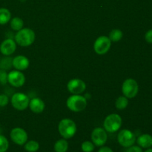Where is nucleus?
I'll return each mask as SVG.
<instances>
[{
  "label": "nucleus",
  "instance_id": "obj_23",
  "mask_svg": "<svg viewBox=\"0 0 152 152\" xmlns=\"http://www.w3.org/2000/svg\"><path fill=\"white\" fill-rule=\"evenodd\" d=\"M129 100L125 96H120L117 99L115 102V107L119 110H123L129 105Z\"/></svg>",
  "mask_w": 152,
  "mask_h": 152
},
{
  "label": "nucleus",
  "instance_id": "obj_31",
  "mask_svg": "<svg viewBox=\"0 0 152 152\" xmlns=\"http://www.w3.org/2000/svg\"><path fill=\"white\" fill-rule=\"evenodd\" d=\"M145 152H152V148H148V149H147Z\"/></svg>",
  "mask_w": 152,
  "mask_h": 152
},
{
  "label": "nucleus",
  "instance_id": "obj_12",
  "mask_svg": "<svg viewBox=\"0 0 152 152\" xmlns=\"http://www.w3.org/2000/svg\"><path fill=\"white\" fill-rule=\"evenodd\" d=\"M67 88L72 94H81L86 91V84L80 79H72L67 84Z\"/></svg>",
  "mask_w": 152,
  "mask_h": 152
},
{
  "label": "nucleus",
  "instance_id": "obj_15",
  "mask_svg": "<svg viewBox=\"0 0 152 152\" xmlns=\"http://www.w3.org/2000/svg\"><path fill=\"white\" fill-rule=\"evenodd\" d=\"M29 108L32 112L35 114H41L44 111L45 108V104L44 101L39 97H34L33 99H30Z\"/></svg>",
  "mask_w": 152,
  "mask_h": 152
},
{
  "label": "nucleus",
  "instance_id": "obj_8",
  "mask_svg": "<svg viewBox=\"0 0 152 152\" xmlns=\"http://www.w3.org/2000/svg\"><path fill=\"white\" fill-rule=\"evenodd\" d=\"M111 46V41L108 37L101 36L95 40L94 43V50L98 55H104L109 51Z\"/></svg>",
  "mask_w": 152,
  "mask_h": 152
},
{
  "label": "nucleus",
  "instance_id": "obj_20",
  "mask_svg": "<svg viewBox=\"0 0 152 152\" xmlns=\"http://www.w3.org/2000/svg\"><path fill=\"white\" fill-rule=\"evenodd\" d=\"M123 33L121 30L120 29H114L109 33V35H108V38L111 40V42H120V40L123 39Z\"/></svg>",
  "mask_w": 152,
  "mask_h": 152
},
{
  "label": "nucleus",
  "instance_id": "obj_7",
  "mask_svg": "<svg viewBox=\"0 0 152 152\" xmlns=\"http://www.w3.org/2000/svg\"><path fill=\"white\" fill-rule=\"evenodd\" d=\"M136 140V135L129 129H122L117 135L119 144L124 148H129L134 145Z\"/></svg>",
  "mask_w": 152,
  "mask_h": 152
},
{
  "label": "nucleus",
  "instance_id": "obj_4",
  "mask_svg": "<svg viewBox=\"0 0 152 152\" xmlns=\"http://www.w3.org/2000/svg\"><path fill=\"white\" fill-rule=\"evenodd\" d=\"M123 124V120L117 114H111L105 117L103 122L104 129L109 133H115L119 131Z\"/></svg>",
  "mask_w": 152,
  "mask_h": 152
},
{
  "label": "nucleus",
  "instance_id": "obj_18",
  "mask_svg": "<svg viewBox=\"0 0 152 152\" xmlns=\"http://www.w3.org/2000/svg\"><path fill=\"white\" fill-rule=\"evenodd\" d=\"M68 141L65 139L62 138V139L58 140L54 144V151L55 152H67L68 150Z\"/></svg>",
  "mask_w": 152,
  "mask_h": 152
},
{
  "label": "nucleus",
  "instance_id": "obj_11",
  "mask_svg": "<svg viewBox=\"0 0 152 152\" xmlns=\"http://www.w3.org/2000/svg\"><path fill=\"white\" fill-rule=\"evenodd\" d=\"M7 83L13 87H22L25 83V74L17 70L11 71L7 74Z\"/></svg>",
  "mask_w": 152,
  "mask_h": 152
},
{
  "label": "nucleus",
  "instance_id": "obj_13",
  "mask_svg": "<svg viewBox=\"0 0 152 152\" xmlns=\"http://www.w3.org/2000/svg\"><path fill=\"white\" fill-rule=\"evenodd\" d=\"M16 42L10 38L5 39L0 45V52L3 56H10L16 50Z\"/></svg>",
  "mask_w": 152,
  "mask_h": 152
},
{
  "label": "nucleus",
  "instance_id": "obj_3",
  "mask_svg": "<svg viewBox=\"0 0 152 152\" xmlns=\"http://www.w3.org/2000/svg\"><path fill=\"white\" fill-rule=\"evenodd\" d=\"M87 99L81 94H72L66 101L67 107L73 112L83 111L87 107Z\"/></svg>",
  "mask_w": 152,
  "mask_h": 152
},
{
  "label": "nucleus",
  "instance_id": "obj_19",
  "mask_svg": "<svg viewBox=\"0 0 152 152\" xmlns=\"http://www.w3.org/2000/svg\"><path fill=\"white\" fill-rule=\"evenodd\" d=\"M10 26L13 31H19L23 28L24 22L20 17H13L10 21Z\"/></svg>",
  "mask_w": 152,
  "mask_h": 152
},
{
  "label": "nucleus",
  "instance_id": "obj_5",
  "mask_svg": "<svg viewBox=\"0 0 152 152\" xmlns=\"http://www.w3.org/2000/svg\"><path fill=\"white\" fill-rule=\"evenodd\" d=\"M122 92L123 96L128 99H133L139 92V85L137 82L132 78L127 79L122 85Z\"/></svg>",
  "mask_w": 152,
  "mask_h": 152
},
{
  "label": "nucleus",
  "instance_id": "obj_10",
  "mask_svg": "<svg viewBox=\"0 0 152 152\" xmlns=\"http://www.w3.org/2000/svg\"><path fill=\"white\" fill-rule=\"evenodd\" d=\"M11 140L18 145H24L28 140V133L22 128H13L10 133Z\"/></svg>",
  "mask_w": 152,
  "mask_h": 152
},
{
  "label": "nucleus",
  "instance_id": "obj_28",
  "mask_svg": "<svg viewBox=\"0 0 152 152\" xmlns=\"http://www.w3.org/2000/svg\"><path fill=\"white\" fill-rule=\"evenodd\" d=\"M126 152H142V148L140 147L139 145H132V146L127 148Z\"/></svg>",
  "mask_w": 152,
  "mask_h": 152
},
{
  "label": "nucleus",
  "instance_id": "obj_27",
  "mask_svg": "<svg viewBox=\"0 0 152 152\" xmlns=\"http://www.w3.org/2000/svg\"><path fill=\"white\" fill-rule=\"evenodd\" d=\"M9 103V98L6 94H0V107H5Z\"/></svg>",
  "mask_w": 152,
  "mask_h": 152
},
{
  "label": "nucleus",
  "instance_id": "obj_30",
  "mask_svg": "<svg viewBox=\"0 0 152 152\" xmlns=\"http://www.w3.org/2000/svg\"><path fill=\"white\" fill-rule=\"evenodd\" d=\"M97 152H114L111 148L108 146H101V148L98 150Z\"/></svg>",
  "mask_w": 152,
  "mask_h": 152
},
{
  "label": "nucleus",
  "instance_id": "obj_9",
  "mask_svg": "<svg viewBox=\"0 0 152 152\" xmlns=\"http://www.w3.org/2000/svg\"><path fill=\"white\" fill-rule=\"evenodd\" d=\"M91 142L94 144L95 146H103L108 140L107 132L104 129L100 127L95 128L91 132Z\"/></svg>",
  "mask_w": 152,
  "mask_h": 152
},
{
  "label": "nucleus",
  "instance_id": "obj_25",
  "mask_svg": "<svg viewBox=\"0 0 152 152\" xmlns=\"http://www.w3.org/2000/svg\"><path fill=\"white\" fill-rule=\"evenodd\" d=\"M9 148V142L4 135L0 134V152H6Z\"/></svg>",
  "mask_w": 152,
  "mask_h": 152
},
{
  "label": "nucleus",
  "instance_id": "obj_22",
  "mask_svg": "<svg viewBox=\"0 0 152 152\" xmlns=\"http://www.w3.org/2000/svg\"><path fill=\"white\" fill-rule=\"evenodd\" d=\"M24 148L28 152H37L39 149V143L36 140L27 141L24 145Z\"/></svg>",
  "mask_w": 152,
  "mask_h": 152
},
{
  "label": "nucleus",
  "instance_id": "obj_24",
  "mask_svg": "<svg viewBox=\"0 0 152 152\" xmlns=\"http://www.w3.org/2000/svg\"><path fill=\"white\" fill-rule=\"evenodd\" d=\"M94 148V144L91 141H84L81 145V149L83 152H93Z\"/></svg>",
  "mask_w": 152,
  "mask_h": 152
},
{
  "label": "nucleus",
  "instance_id": "obj_21",
  "mask_svg": "<svg viewBox=\"0 0 152 152\" xmlns=\"http://www.w3.org/2000/svg\"><path fill=\"white\" fill-rule=\"evenodd\" d=\"M12 60L13 59L9 57V56H4L3 57L0 58V69L5 70V71L10 70L13 67Z\"/></svg>",
  "mask_w": 152,
  "mask_h": 152
},
{
  "label": "nucleus",
  "instance_id": "obj_16",
  "mask_svg": "<svg viewBox=\"0 0 152 152\" xmlns=\"http://www.w3.org/2000/svg\"><path fill=\"white\" fill-rule=\"evenodd\" d=\"M138 145L142 148H149L152 146V136L148 134H143L136 140Z\"/></svg>",
  "mask_w": 152,
  "mask_h": 152
},
{
  "label": "nucleus",
  "instance_id": "obj_26",
  "mask_svg": "<svg viewBox=\"0 0 152 152\" xmlns=\"http://www.w3.org/2000/svg\"><path fill=\"white\" fill-rule=\"evenodd\" d=\"M0 83L2 85L7 83V73L5 70L0 69Z\"/></svg>",
  "mask_w": 152,
  "mask_h": 152
},
{
  "label": "nucleus",
  "instance_id": "obj_2",
  "mask_svg": "<svg viewBox=\"0 0 152 152\" xmlns=\"http://www.w3.org/2000/svg\"><path fill=\"white\" fill-rule=\"evenodd\" d=\"M58 131L62 138L65 140L71 139L77 133V125L71 119H62L58 125Z\"/></svg>",
  "mask_w": 152,
  "mask_h": 152
},
{
  "label": "nucleus",
  "instance_id": "obj_6",
  "mask_svg": "<svg viewBox=\"0 0 152 152\" xmlns=\"http://www.w3.org/2000/svg\"><path fill=\"white\" fill-rule=\"evenodd\" d=\"M29 96L22 92L13 94L10 99L12 106L18 111H24L26 109L29 105Z\"/></svg>",
  "mask_w": 152,
  "mask_h": 152
},
{
  "label": "nucleus",
  "instance_id": "obj_17",
  "mask_svg": "<svg viewBox=\"0 0 152 152\" xmlns=\"http://www.w3.org/2000/svg\"><path fill=\"white\" fill-rule=\"evenodd\" d=\"M11 19V13L5 7H0V25H4L10 22Z\"/></svg>",
  "mask_w": 152,
  "mask_h": 152
},
{
  "label": "nucleus",
  "instance_id": "obj_14",
  "mask_svg": "<svg viewBox=\"0 0 152 152\" xmlns=\"http://www.w3.org/2000/svg\"><path fill=\"white\" fill-rule=\"evenodd\" d=\"M13 67L17 71H25L28 68L30 65V61L28 58H27L23 55H18L13 58L12 60Z\"/></svg>",
  "mask_w": 152,
  "mask_h": 152
},
{
  "label": "nucleus",
  "instance_id": "obj_29",
  "mask_svg": "<svg viewBox=\"0 0 152 152\" xmlns=\"http://www.w3.org/2000/svg\"><path fill=\"white\" fill-rule=\"evenodd\" d=\"M145 40L149 44H152V29L148 30L145 34Z\"/></svg>",
  "mask_w": 152,
  "mask_h": 152
},
{
  "label": "nucleus",
  "instance_id": "obj_1",
  "mask_svg": "<svg viewBox=\"0 0 152 152\" xmlns=\"http://www.w3.org/2000/svg\"><path fill=\"white\" fill-rule=\"evenodd\" d=\"M36 34L34 30L29 28H23L17 31L14 37L16 44L22 47H28L34 42Z\"/></svg>",
  "mask_w": 152,
  "mask_h": 152
}]
</instances>
